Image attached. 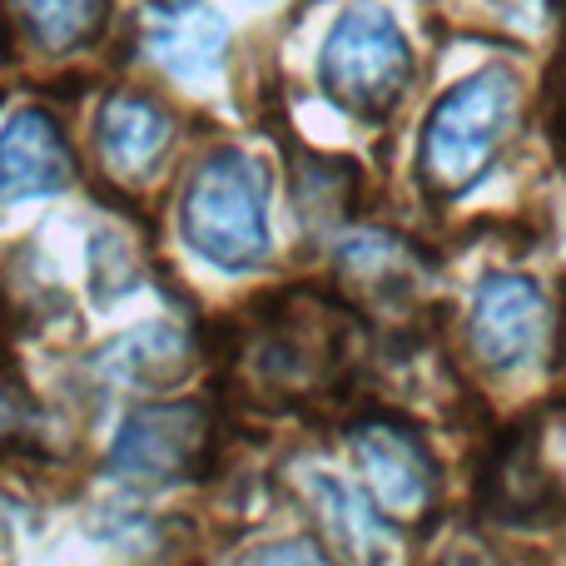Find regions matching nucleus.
I'll list each match as a JSON object with an SVG mask.
<instances>
[{
	"instance_id": "nucleus-1",
	"label": "nucleus",
	"mask_w": 566,
	"mask_h": 566,
	"mask_svg": "<svg viewBox=\"0 0 566 566\" xmlns=\"http://www.w3.org/2000/svg\"><path fill=\"white\" fill-rule=\"evenodd\" d=\"M517 109H522L517 75L502 65L478 70L472 80L452 85L432 105L428 125H422V155H418L422 185L432 195L472 189L497 159L502 139L517 129Z\"/></svg>"
},
{
	"instance_id": "nucleus-2",
	"label": "nucleus",
	"mask_w": 566,
	"mask_h": 566,
	"mask_svg": "<svg viewBox=\"0 0 566 566\" xmlns=\"http://www.w3.org/2000/svg\"><path fill=\"white\" fill-rule=\"evenodd\" d=\"M179 224L195 254L219 269H254L269 254V185L264 165L244 149H219L195 169Z\"/></svg>"
},
{
	"instance_id": "nucleus-3",
	"label": "nucleus",
	"mask_w": 566,
	"mask_h": 566,
	"mask_svg": "<svg viewBox=\"0 0 566 566\" xmlns=\"http://www.w3.org/2000/svg\"><path fill=\"white\" fill-rule=\"evenodd\" d=\"M323 90L353 115H388L408 90L412 50L392 15L373 0H358L338 15L323 40Z\"/></svg>"
},
{
	"instance_id": "nucleus-4",
	"label": "nucleus",
	"mask_w": 566,
	"mask_h": 566,
	"mask_svg": "<svg viewBox=\"0 0 566 566\" xmlns=\"http://www.w3.org/2000/svg\"><path fill=\"white\" fill-rule=\"evenodd\" d=\"M353 458L363 468V482L373 492V507L392 522H422L438 497V472L422 448V438L408 422L392 418H363L348 432Z\"/></svg>"
},
{
	"instance_id": "nucleus-5",
	"label": "nucleus",
	"mask_w": 566,
	"mask_h": 566,
	"mask_svg": "<svg viewBox=\"0 0 566 566\" xmlns=\"http://www.w3.org/2000/svg\"><path fill=\"white\" fill-rule=\"evenodd\" d=\"M468 343L482 368L512 373L532 363L547 343V298L522 274H488L472 293Z\"/></svg>"
},
{
	"instance_id": "nucleus-6",
	"label": "nucleus",
	"mask_w": 566,
	"mask_h": 566,
	"mask_svg": "<svg viewBox=\"0 0 566 566\" xmlns=\"http://www.w3.org/2000/svg\"><path fill=\"white\" fill-rule=\"evenodd\" d=\"M209 448V418L199 402H169L145 408L125 422V432L109 448V468L135 482H169L185 478Z\"/></svg>"
},
{
	"instance_id": "nucleus-7",
	"label": "nucleus",
	"mask_w": 566,
	"mask_h": 566,
	"mask_svg": "<svg viewBox=\"0 0 566 566\" xmlns=\"http://www.w3.org/2000/svg\"><path fill=\"white\" fill-rule=\"evenodd\" d=\"M70 179H75V159L60 125L40 109H20L0 129V205L60 195Z\"/></svg>"
},
{
	"instance_id": "nucleus-8",
	"label": "nucleus",
	"mask_w": 566,
	"mask_h": 566,
	"mask_svg": "<svg viewBox=\"0 0 566 566\" xmlns=\"http://www.w3.org/2000/svg\"><path fill=\"white\" fill-rule=\"evenodd\" d=\"M169 115L149 99H135V95H115L105 109H99V125H95V139H99V155H105L109 175L119 179H145L149 169L165 159L169 149Z\"/></svg>"
},
{
	"instance_id": "nucleus-9",
	"label": "nucleus",
	"mask_w": 566,
	"mask_h": 566,
	"mask_svg": "<svg viewBox=\"0 0 566 566\" xmlns=\"http://www.w3.org/2000/svg\"><path fill=\"white\" fill-rule=\"evenodd\" d=\"M338 274L358 298L368 303H402L418 283V259L388 234H358L353 244H343Z\"/></svg>"
},
{
	"instance_id": "nucleus-10",
	"label": "nucleus",
	"mask_w": 566,
	"mask_h": 566,
	"mask_svg": "<svg viewBox=\"0 0 566 566\" xmlns=\"http://www.w3.org/2000/svg\"><path fill=\"white\" fill-rule=\"evenodd\" d=\"M224 45H229V30L214 10H185V15L149 30V55L169 75H185V80L214 75L219 60H224Z\"/></svg>"
},
{
	"instance_id": "nucleus-11",
	"label": "nucleus",
	"mask_w": 566,
	"mask_h": 566,
	"mask_svg": "<svg viewBox=\"0 0 566 566\" xmlns=\"http://www.w3.org/2000/svg\"><path fill=\"white\" fill-rule=\"evenodd\" d=\"M185 358H189L185 333L165 328V323H149V328H139V333H125V338L105 353V368L125 382H139V388H159V382H169L185 368Z\"/></svg>"
},
{
	"instance_id": "nucleus-12",
	"label": "nucleus",
	"mask_w": 566,
	"mask_h": 566,
	"mask_svg": "<svg viewBox=\"0 0 566 566\" xmlns=\"http://www.w3.org/2000/svg\"><path fill=\"white\" fill-rule=\"evenodd\" d=\"M313 507H318L323 527L333 542L353 552V557H382V527L373 517V502H363L358 492H348L333 478H313Z\"/></svg>"
},
{
	"instance_id": "nucleus-13",
	"label": "nucleus",
	"mask_w": 566,
	"mask_h": 566,
	"mask_svg": "<svg viewBox=\"0 0 566 566\" xmlns=\"http://www.w3.org/2000/svg\"><path fill=\"white\" fill-rule=\"evenodd\" d=\"M109 0H15L25 30L45 50H75L99 30Z\"/></svg>"
},
{
	"instance_id": "nucleus-14",
	"label": "nucleus",
	"mask_w": 566,
	"mask_h": 566,
	"mask_svg": "<svg viewBox=\"0 0 566 566\" xmlns=\"http://www.w3.org/2000/svg\"><path fill=\"white\" fill-rule=\"evenodd\" d=\"M547 478L537 472V462L532 458H507L497 468V492H492V507L502 512V517H527V512H542V502H547Z\"/></svg>"
},
{
	"instance_id": "nucleus-15",
	"label": "nucleus",
	"mask_w": 566,
	"mask_h": 566,
	"mask_svg": "<svg viewBox=\"0 0 566 566\" xmlns=\"http://www.w3.org/2000/svg\"><path fill=\"white\" fill-rule=\"evenodd\" d=\"M348 169L328 159H308L298 175V209L308 219H338L348 209Z\"/></svg>"
},
{
	"instance_id": "nucleus-16",
	"label": "nucleus",
	"mask_w": 566,
	"mask_h": 566,
	"mask_svg": "<svg viewBox=\"0 0 566 566\" xmlns=\"http://www.w3.org/2000/svg\"><path fill=\"white\" fill-rule=\"evenodd\" d=\"M15 432H20V402H15V392L0 388V442H10Z\"/></svg>"
},
{
	"instance_id": "nucleus-17",
	"label": "nucleus",
	"mask_w": 566,
	"mask_h": 566,
	"mask_svg": "<svg viewBox=\"0 0 566 566\" xmlns=\"http://www.w3.org/2000/svg\"><path fill=\"white\" fill-rule=\"evenodd\" d=\"M254 562H323V552H313V547H274V552H254Z\"/></svg>"
},
{
	"instance_id": "nucleus-18",
	"label": "nucleus",
	"mask_w": 566,
	"mask_h": 566,
	"mask_svg": "<svg viewBox=\"0 0 566 566\" xmlns=\"http://www.w3.org/2000/svg\"><path fill=\"white\" fill-rule=\"evenodd\" d=\"M557 125H562V135H566V60H562V70H557Z\"/></svg>"
},
{
	"instance_id": "nucleus-19",
	"label": "nucleus",
	"mask_w": 566,
	"mask_h": 566,
	"mask_svg": "<svg viewBox=\"0 0 566 566\" xmlns=\"http://www.w3.org/2000/svg\"><path fill=\"white\" fill-rule=\"evenodd\" d=\"M159 6H185V0H159Z\"/></svg>"
}]
</instances>
